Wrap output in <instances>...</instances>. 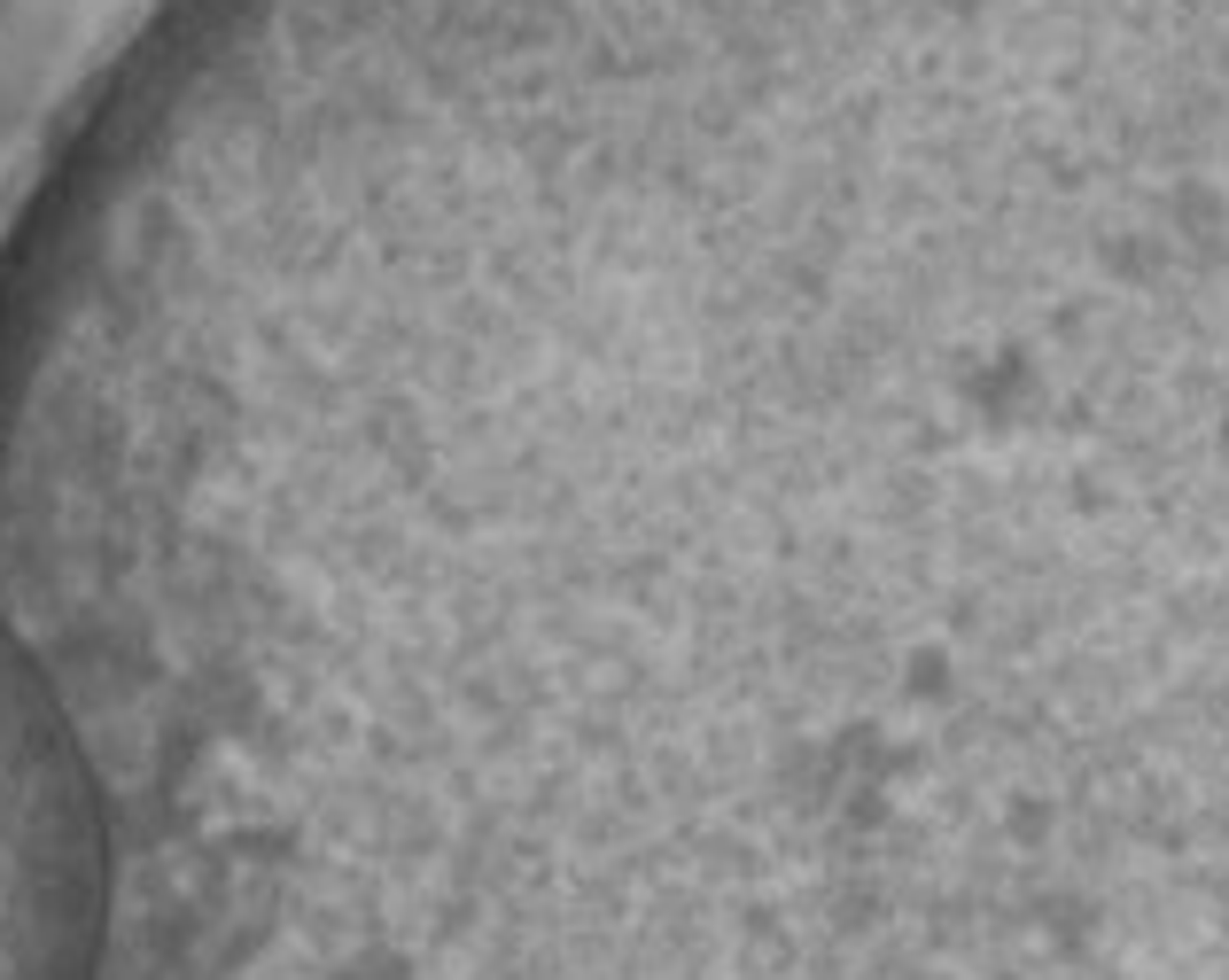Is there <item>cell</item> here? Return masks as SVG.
<instances>
[{"label": "cell", "mask_w": 1229, "mask_h": 980, "mask_svg": "<svg viewBox=\"0 0 1229 980\" xmlns=\"http://www.w3.org/2000/svg\"><path fill=\"white\" fill-rule=\"evenodd\" d=\"M203 856H210V848H203ZM156 863H180V856H156ZM117 872H141V863H117ZM94 880H101V872H94ZM78 887H86V880H78ZM63 895H71V887H63ZM47 903H55V895H47ZM32 910H39V903H32ZM32 910H24V918H32ZM9 926H16V918H9Z\"/></svg>", "instance_id": "obj_1"}]
</instances>
